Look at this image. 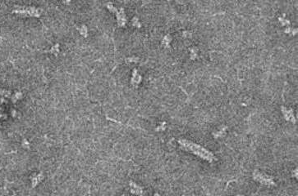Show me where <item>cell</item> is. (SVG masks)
Returning <instances> with one entry per match:
<instances>
[{
  "label": "cell",
  "instance_id": "12",
  "mask_svg": "<svg viewBox=\"0 0 298 196\" xmlns=\"http://www.w3.org/2000/svg\"><path fill=\"white\" fill-rule=\"evenodd\" d=\"M72 2V0H65V2L66 3H69V2Z\"/></svg>",
  "mask_w": 298,
  "mask_h": 196
},
{
  "label": "cell",
  "instance_id": "8",
  "mask_svg": "<svg viewBox=\"0 0 298 196\" xmlns=\"http://www.w3.org/2000/svg\"><path fill=\"white\" fill-rule=\"evenodd\" d=\"M79 30H80V34H81L82 36L85 37V38L87 37V35H88V29H87L85 25H82V26L79 29Z\"/></svg>",
  "mask_w": 298,
  "mask_h": 196
},
{
  "label": "cell",
  "instance_id": "1",
  "mask_svg": "<svg viewBox=\"0 0 298 196\" xmlns=\"http://www.w3.org/2000/svg\"><path fill=\"white\" fill-rule=\"evenodd\" d=\"M179 144L181 145V146H183L185 149H186L189 151L192 152L196 155H198L202 159H205L208 160L209 162H212L214 160V156L213 154L209 152L207 149L201 147V145H199L197 144H195L193 142L189 141L186 140H180L179 141Z\"/></svg>",
  "mask_w": 298,
  "mask_h": 196
},
{
  "label": "cell",
  "instance_id": "10",
  "mask_svg": "<svg viewBox=\"0 0 298 196\" xmlns=\"http://www.w3.org/2000/svg\"><path fill=\"white\" fill-rule=\"evenodd\" d=\"M42 178H43L42 174H39L37 176H35V179L33 180V186H36V185H37V184L39 183L40 181H41V179H42Z\"/></svg>",
  "mask_w": 298,
  "mask_h": 196
},
{
  "label": "cell",
  "instance_id": "7",
  "mask_svg": "<svg viewBox=\"0 0 298 196\" xmlns=\"http://www.w3.org/2000/svg\"><path fill=\"white\" fill-rule=\"evenodd\" d=\"M141 76L138 74L137 73V70H134V72H133V77H132V83H139L141 82Z\"/></svg>",
  "mask_w": 298,
  "mask_h": 196
},
{
  "label": "cell",
  "instance_id": "5",
  "mask_svg": "<svg viewBox=\"0 0 298 196\" xmlns=\"http://www.w3.org/2000/svg\"><path fill=\"white\" fill-rule=\"evenodd\" d=\"M282 110H283V115H284V117L286 118V119L290 120V121H292L293 123L296 122V119L295 118H294V115H293L292 110H288V109H286L284 107L282 108Z\"/></svg>",
  "mask_w": 298,
  "mask_h": 196
},
{
  "label": "cell",
  "instance_id": "11",
  "mask_svg": "<svg viewBox=\"0 0 298 196\" xmlns=\"http://www.w3.org/2000/svg\"><path fill=\"white\" fill-rule=\"evenodd\" d=\"M132 23H133V24H134L135 26L141 27V24H140V22L138 21V20H137V17H135L134 19L132 20Z\"/></svg>",
  "mask_w": 298,
  "mask_h": 196
},
{
  "label": "cell",
  "instance_id": "3",
  "mask_svg": "<svg viewBox=\"0 0 298 196\" xmlns=\"http://www.w3.org/2000/svg\"><path fill=\"white\" fill-rule=\"evenodd\" d=\"M255 179L260 181L262 184H266V185H273V180L268 176H264V174L256 172L255 174Z\"/></svg>",
  "mask_w": 298,
  "mask_h": 196
},
{
  "label": "cell",
  "instance_id": "2",
  "mask_svg": "<svg viewBox=\"0 0 298 196\" xmlns=\"http://www.w3.org/2000/svg\"><path fill=\"white\" fill-rule=\"evenodd\" d=\"M14 12L18 14L35 17H40L41 15V11L34 7H17L14 10Z\"/></svg>",
  "mask_w": 298,
  "mask_h": 196
},
{
  "label": "cell",
  "instance_id": "6",
  "mask_svg": "<svg viewBox=\"0 0 298 196\" xmlns=\"http://www.w3.org/2000/svg\"><path fill=\"white\" fill-rule=\"evenodd\" d=\"M131 186H132V192L134 194H142V189L138 186L137 185H136L133 182H131Z\"/></svg>",
  "mask_w": 298,
  "mask_h": 196
},
{
  "label": "cell",
  "instance_id": "9",
  "mask_svg": "<svg viewBox=\"0 0 298 196\" xmlns=\"http://www.w3.org/2000/svg\"><path fill=\"white\" fill-rule=\"evenodd\" d=\"M50 52L54 55H58V53L59 52V46L58 44H56L54 46H53V47L50 49Z\"/></svg>",
  "mask_w": 298,
  "mask_h": 196
},
{
  "label": "cell",
  "instance_id": "4",
  "mask_svg": "<svg viewBox=\"0 0 298 196\" xmlns=\"http://www.w3.org/2000/svg\"><path fill=\"white\" fill-rule=\"evenodd\" d=\"M115 13H116V16H117L118 25L121 27H123L126 24V16H125L124 11H123V9H120L119 11L117 10V12Z\"/></svg>",
  "mask_w": 298,
  "mask_h": 196
}]
</instances>
